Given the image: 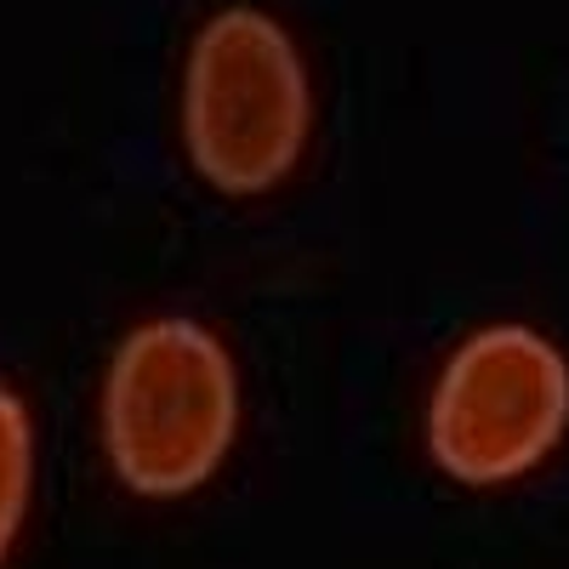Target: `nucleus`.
Masks as SVG:
<instances>
[{
  "mask_svg": "<svg viewBox=\"0 0 569 569\" xmlns=\"http://www.w3.org/2000/svg\"><path fill=\"white\" fill-rule=\"evenodd\" d=\"M98 433L114 479L142 501H182L240 439V370L211 325L166 313L126 330L103 370Z\"/></svg>",
  "mask_w": 569,
  "mask_h": 569,
  "instance_id": "1",
  "label": "nucleus"
},
{
  "mask_svg": "<svg viewBox=\"0 0 569 569\" xmlns=\"http://www.w3.org/2000/svg\"><path fill=\"white\" fill-rule=\"evenodd\" d=\"M313 91L297 40L257 7L217 12L182 69V142L217 194H268L297 171Z\"/></svg>",
  "mask_w": 569,
  "mask_h": 569,
  "instance_id": "2",
  "label": "nucleus"
},
{
  "mask_svg": "<svg viewBox=\"0 0 569 569\" xmlns=\"http://www.w3.org/2000/svg\"><path fill=\"white\" fill-rule=\"evenodd\" d=\"M569 433V359L530 325H485L445 359L427 399V456L467 490L536 472Z\"/></svg>",
  "mask_w": 569,
  "mask_h": 569,
  "instance_id": "3",
  "label": "nucleus"
},
{
  "mask_svg": "<svg viewBox=\"0 0 569 569\" xmlns=\"http://www.w3.org/2000/svg\"><path fill=\"white\" fill-rule=\"evenodd\" d=\"M34 496V421L29 405L0 382V563L12 558Z\"/></svg>",
  "mask_w": 569,
  "mask_h": 569,
  "instance_id": "4",
  "label": "nucleus"
}]
</instances>
